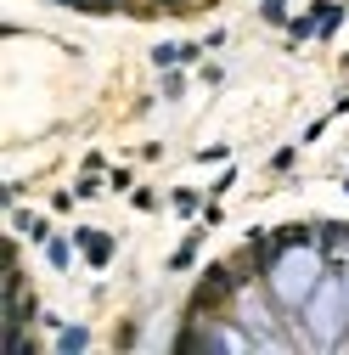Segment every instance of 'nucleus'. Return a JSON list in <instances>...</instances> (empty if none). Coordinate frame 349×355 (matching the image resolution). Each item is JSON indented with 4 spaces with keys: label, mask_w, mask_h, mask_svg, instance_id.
Wrapping results in <instances>:
<instances>
[{
    "label": "nucleus",
    "mask_w": 349,
    "mask_h": 355,
    "mask_svg": "<svg viewBox=\"0 0 349 355\" xmlns=\"http://www.w3.org/2000/svg\"><path fill=\"white\" fill-rule=\"evenodd\" d=\"M84 254H91V265H107L113 259V243L107 237H84Z\"/></svg>",
    "instance_id": "f257e3e1"
},
{
    "label": "nucleus",
    "mask_w": 349,
    "mask_h": 355,
    "mask_svg": "<svg viewBox=\"0 0 349 355\" xmlns=\"http://www.w3.org/2000/svg\"><path fill=\"white\" fill-rule=\"evenodd\" d=\"M62 6H73V12H113V0H62Z\"/></svg>",
    "instance_id": "f03ea898"
},
{
    "label": "nucleus",
    "mask_w": 349,
    "mask_h": 355,
    "mask_svg": "<svg viewBox=\"0 0 349 355\" xmlns=\"http://www.w3.org/2000/svg\"><path fill=\"white\" fill-rule=\"evenodd\" d=\"M259 12H265V23H282V0H265Z\"/></svg>",
    "instance_id": "7ed1b4c3"
},
{
    "label": "nucleus",
    "mask_w": 349,
    "mask_h": 355,
    "mask_svg": "<svg viewBox=\"0 0 349 355\" xmlns=\"http://www.w3.org/2000/svg\"><path fill=\"white\" fill-rule=\"evenodd\" d=\"M113 6H124V12H136V17L147 12V6H141V0H113Z\"/></svg>",
    "instance_id": "20e7f679"
}]
</instances>
